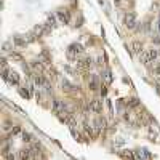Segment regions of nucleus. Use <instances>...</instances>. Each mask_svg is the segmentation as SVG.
Returning a JSON list of instances; mask_svg holds the SVG:
<instances>
[{
	"instance_id": "1",
	"label": "nucleus",
	"mask_w": 160,
	"mask_h": 160,
	"mask_svg": "<svg viewBox=\"0 0 160 160\" xmlns=\"http://www.w3.org/2000/svg\"><path fill=\"white\" fill-rule=\"evenodd\" d=\"M159 58V51L157 50H147V51H144L141 54V61L144 64H151L152 61H157Z\"/></svg>"
},
{
	"instance_id": "2",
	"label": "nucleus",
	"mask_w": 160,
	"mask_h": 160,
	"mask_svg": "<svg viewBox=\"0 0 160 160\" xmlns=\"http://www.w3.org/2000/svg\"><path fill=\"white\" fill-rule=\"evenodd\" d=\"M82 51H83V48H82V45H79V43H72V45L67 48L69 58H77V54H80Z\"/></svg>"
},
{
	"instance_id": "3",
	"label": "nucleus",
	"mask_w": 160,
	"mask_h": 160,
	"mask_svg": "<svg viewBox=\"0 0 160 160\" xmlns=\"http://www.w3.org/2000/svg\"><path fill=\"white\" fill-rule=\"evenodd\" d=\"M51 109H53V112H56V114H62V112H66V104H64V101L54 99L53 104H51Z\"/></svg>"
},
{
	"instance_id": "4",
	"label": "nucleus",
	"mask_w": 160,
	"mask_h": 160,
	"mask_svg": "<svg viewBox=\"0 0 160 160\" xmlns=\"http://www.w3.org/2000/svg\"><path fill=\"white\" fill-rule=\"evenodd\" d=\"M125 26L128 27V29H133L136 26V16L135 13H127L125 14Z\"/></svg>"
},
{
	"instance_id": "5",
	"label": "nucleus",
	"mask_w": 160,
	"mask_h": 160,
	"mask_svg": "<svg viewBox=\"0 0 160 160\" xmlns=\"http://www.w3.org/2000/svg\"><path fill=\"white\" fill-rule=\"evenodd\" d=\"M77 66H79V69H82V71L90 69V66H91V58H83V59H80L77 62Z\"/></svg>"
},
{
	"instance_id": "6",
	"label": "nucleus",
	"mask_w": 160,
	"mask_h": 160,
	"mask_svg": "<svg viewBox=\"0 0 160 160\" xmlns=\"http://www.w3.org/2000/svg\"><path fill=\"white\" fill-rule=\"evenodd\" d=\"M5 80L11 82V83H18V82H19V77H18V74H16V72L8 71V72H7V75H5Z\"/></svg>"
},
{
	"instance_id": "7",
	"label": "nucleus",
	"mask_w": 160,
	"mask_h": 160,
	"mask_svg": "<svg viewBox=\"0 0 160 160\" xmlns=\"http://www.w3.org/2000/svg\"><path fill=\"white\" fill-rule=\"evenodd\" d=\"M101 107H103V104H101L99 99H93L91 103H90V111L91 112H99Z\"/></svg>"
},
{
	"instance_id": "8",
	"label": "nucleus",
	"mask_w": 160,
	"mask_h": 160,
	"mask_svg": "<svg viewBox=\"0 0 160 160\" xmlns=\"http://www.w3.org/2000/svg\"><path fill=\"white\" fill-rule=\"evenodd\" d=\"M58 16H59L62 22H69V19H71V14H69L67 10H59L58 11Z\"/></svg>"
},
{
	"instance_id": "9",
	"label": "nucleus",
	"mask_w": 160,
	"mask_h": 160,
	"mask_svg": "<svg viewBox=\"0 0 160 160\" xmlns=\"http://www.w3.org/2000/svg\"><path fill=\"white\" fill-rule=\"evenodd\" d=\"M104 127H106V119H96L95 120V131H96V133L101 131Z\"/></svg>"
},
{
	"instance_id": "10",
	"label": "nucleus",
	"mask_w": 160,
	"mask_h": 160,
	"mask_svg": "<svg viewBox=\"0 0 160 160\" xmlns=\"http://www.w3.org/2000/svg\"><path fill=\"white\" fill-rule=\"evenodd\" d=\"M88 83H90V88H91V90H98V87H99L98 77H96V75H91V77H90V82H88Z\"/></svg>"
},
{
	"instance_id": "11",
	"label": "nucleus",
	"mask_w": 160,
	"mask_h": 160,
	"mask_svg": "<svg viewBox=\"0 0 160 160\" xmlns=\"http://www.w3.org/2000/svg\"><path fill=\"white\" fill-rule=\"evenodd\" d=\"M13 43L18 45V46H22V45L27 43V40H26V37H19V35H16V37L13 38Z\"/></svg>"
},
{
	"instance_id": "12",
	"label": "nucleus",
	"mask_w": 160,
	"mask_h": 160,
	"mask_svg": "<svg viewBox=\"0 0 160 160\" xmlns=\"http://www.w3.org/2000/svg\"><path fill=\"white\" fill-rule=\"evenodd\" d=\"M103 79H104L106 83H111V82H112V72L109 71V69H106V71L103 72Z\"/></svg>"
},
{
	"instance_id": "13",
	"label": "nucleus",
	"mask_w": 160,
	"mask_h": 160,
	"mask_svg": "<svg viewBox=\"0 0 160 160\" xmlns=\"http://www.w3.org/2000/svg\"><path fill=\"white\" fill-rule=\"evenodd\" d=\"M131 50H133L135 53H139L143 50V45L139 43V42H133V43H131Z\"/></svg>"
},
{
	"instance_id": "14",
	"label": "nucleus",
	"mask_w": 160,
	"mask_h": 160,
	"mask_svg": "<svg viewBox=\"0 0 160 160\" xmlns=\"http://www.w3.org/2000/svg\"><path fill=\"white\" fill-rule=\"evenodd\" d=\"M30 66H32V69H34V71H35L37 74L43 71V67H42V64H40V62H37V61H34V62H32V64H30Z\"/></svg>"
},
{
	"instance_id": "15",
	"label": "nucleus",
	"mask_w": 160,
	"mask_h": 160,
	"mask_svg": "<svg viewBox=\"0 0 160 160\" xmlns=\"http://www.w3.org/2000/svg\"><path fill=\"white\" fill-rule=\"evenodd\" d=\"M136 157H144V159H151L152 157V155L149 154V152H146V151H141V152H138V154H136Z\"/></svg>"
},
{
	"instance_id": "16",
	"label": "nucleus",
	"mask_w": 160,
	"mask_h": 160,
	"mask_svg": "<svg viewBox=\"0 0 160 160\" xmlns=\"http://www.w3.org/2000/svg\"><path fill=\"white\" fill-rule=\"evenodd\" d=\"M19 93H21V96H24V98H29V96H30V93H29V91H26L24 88L19 90Z\"/></svg>"
},
{
	"instance_id": "17",
	"label": "nucleus",
	"mask_w": 160,
	"mask_h": 160,
	"mask_svg": "<svg viewBox=\"0 0 160 160\" xmlns=\"http://www.w3.org/2000/svg\"><path fill=\"white\" fill-rule=\"evenodd\" d=\"M46 24L53 27V26H54V16H50V18H48V22H46Z\"/></svg>"
},
{
	"instance_id": "18",
	"label": "nucleus",
	"mask_w": 160,
	"mask_h": 160,
	"mask_svg": "<svg viewBox=\"0 0 160 160\" xmlns=\"http://www.w3.org/2000/svg\"><path fill=\"white\" fill-rule=\"evenodd\" d=\"M22 139H24V141H29V139H30V135H27V133H22Z\"/></svg>"
},
{
	"instance_id": "19",
	"label": "nucleus",
	"mask_w": 160,
	"mask_h": 160,
	"mask_svg": "<svg viewBox=\"0 0 160 160\" xmlns=\"http://www.w3.org/2000/svg\"><path fill=\"white\" fill-rule=\"evenodd\" d=\"M157 29H159V32H160V16H159V22H157Z\"/></svg>"
}]
</instances>
